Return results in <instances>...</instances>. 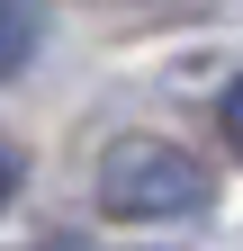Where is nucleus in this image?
<instances>
[{
  "instance_id": "1",
  "label": "nucleus",
  "mask_w": 243,
  "mask_h": 251,
  "mask_svg": "<svg viewBox=\"0 0 243 251\" xmlns=\"http://www.w3.org/2000/svg\"><path fill=\"white\" fill-rule=\"evenodd\" d=\"M207 206H216V179L189 144L117 135L99 152V215H117V225H180V215H207Z\"/></svg>"
},
{
  "instance_id": "2",
  "label": "nucleus",
  "mask_w": 243,
  "mask_h": 251,
  "mask_svg": "<svg viewBox=\"0 0 243 251\" xmlns=\"http://www.w3.org/2000/svg\"><path fill=\"white\" fill-rule=\"evenodd\" d=\"M27 45H36V18H27L18 0H0V72H18V63H27Z\"/></svg>"
},
{
  "instance_id": "3",
  "label": "nucleus",
  "mask_w": 243,
  "mask_h": 251,
  "mask_svg": "<svg viewBox=\"0 0 243 251\" xmlns=\"http://www.w3.org/2000/svg\"><path fill=\"white\" fill-rule=\"evenodd\" d=\"M216 117H225V144H234V162H243V72H234V90H225Z\"/></svg>"
},
{
  "instance_id": "4",
  "label": "nucleus",
  "mask_w": 243,
  "mask_h": 251,
  "mask_svg": "<svg viewBox=\"0 0 243 251\" xmlns=\"http://www.w3.org/2000/svg\"><path fill=\"white\" fill-rule=\"evenodd\" d=\"M9 188H18V152L0 144V206H9Z\"/></svg>"
}]
</instances>
